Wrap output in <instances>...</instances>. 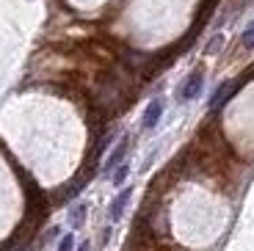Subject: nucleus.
Returning a JSON list of instances; mask_svg holds the SVG:
<instances>
[{"instance_id": "f257e3e1", "label": "nucleus", "mask_w": 254, "mask_h": 251, "mask_svg": "<svg viewBox=\"0 0 254 251\" xmlns=\"http://www.w3.org/2000/svg\"><path fill=\"white\" fill-rule=\"evenodd\" d=\"M202 86H204V77H202V72H193V75L188 77V83L183 86V91H180V100H183V102H188V100H193V97H199V91H202Z\"/></svg>"}, {"instance_id": "f03ea898", "label": "nucleus", "mask_w": 254, "mask_h": 251, "mask_svg": "<svg viewBox=\"0 0 254 251\" xmlns=\"http://www.w3.org/2000/svg\"><path fill=\"white\" fill-rule=\"evenodd\" d=\"M130 196H133V188H125L114 199V204H111V221H119L122 218V213H125V207H127V201H130Z\"/></svg>"}, {"instance_id": "7ed1b4c3", "label": "nucleus", "mask_w": 254, "mask_h": 251, "mask_svg": "<svg viewBox=\"0 0 254 251\" xmlns=\"http://www.w3.org/2000/svg\"><path fill=\"white\" fill-rule=\"evenodd\" d=\"M160 113H163V102L152 100V105L146 108V113H144V127H146V130H149V127H155L160 122Z\"/></svg>"}, {"instance_id": "20e7f679", "label": "nucleus", "mask_w": 254, "mask_h": 251, "mask_svg": "<svg viewBox=\"0 0 254 251\" xmlns=\"http://www.w3.org/2000/svg\"><path fill=\"white\" fill-rule=\"evenodd\" d=\"M232 91H235V86H232V83H224V86L218 88L216 94H213V102H210V108H213V111H218V108H221L224 102L232 97Z\"/></svg>"}, {"instance_id": "39448f33", "label": "nucleus", "mask_w": 254, "mask_h": 251, "mask_svg": "<svg viewBox=\"0 0 254 251\" xmlns=\"http://www.w3.org/2000/svg\"><path fill=\"white\" fill-rule=\"evenodd\" d=\"M127 146H130V135H125V138L119 141V146H116V149L111 152V157H108V169H114V166H119V163H122V157H125Z\"/></svg>"}, {"instance_id": "423d86ee", "label": "nucleus", "mask_w": 254, "mask_h": 251, "mask_svg": "<svg viewBox=\"0 0 254 251\" xmlns=\"http://www.w3.org/2000/svg\"><path fill=\"white\" fill-rule=\"evenodd\" d=\"M83 218H86V204H77V207L72 210V226H80Z\"/></svg>"}, {"instance_id": "0eeeda50", "label": "nucleus", "mask_w": 254, "mask_h": 251, "mask_svg": "<svg viewBox=\"0 0 254 251\" xmlns=\"http://www.w3.org/2000/svg\"><path fill=\"white\" fill-rule=\"evenodd\" d=\"M241 42H243V47H254V22L246 28V31H243Z\"/></svg>"}, {"instance_id": "6e6552de", "label": "nucleus", "mask_w": 254, "mask_h": 251, "mask_svg": "<svg viewBox=\"0 0 254 251\" xmlns=\"http://www.w3.org/2000/svg\"><path fill=\"white\" fill-rule=\"evenodd\" d=\"M127 171H130V166H127V163H119V169H116V174H114V185H122V182H125Z\"/></svg>"}, {"instance_id": "1a4fd4ad", "label": "nucleus", "mask_w": 254, "mask_h": 251, "mask_svg": "<svg viewBox=\"0 0 254 251\" xmlns=\"http://www.w3.org/2000/svg\"><path fill=\"white\" fill-rule=\"evenodd\" d=\"M72 249H75V238L72 235H64L61 243H58V251H72Z\"/></svg>"}, {"instance_id": "9d476101", "label": "nucleus", "mask_w": 254, "mask_h": 251, "mask_svg": "<svg viewBox=\"0 0 254 251\" xmlns=\"http://www.w3.org/2000/svg\"><path fill=\"white\" fill-rule=\"evenodd\" d=\"M77 251H89V243H83V246H80V249H77Z\"/></svg>"}]
</instances>
